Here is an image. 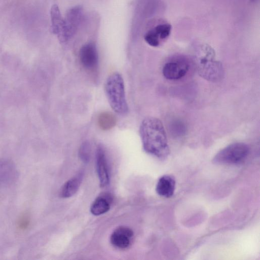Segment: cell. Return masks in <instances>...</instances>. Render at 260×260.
Wrapping results in <instances>:
<instances>
[{"label":"cell","mask_w":260,"mask_h":260,"mask_svg":"<svg viewBox=\"0 0 260 260\" xmlns=\"http://www.w3.org/2000/svg\"><path fill=\"white\" fill-rule=\"evenodd\" d=\"M140 135L144 151L158 158L164 159L170 153L166 133L161 121L147 117L140 126Z\"/></svg>","instance_id":"6da1fadb"},{"label":"cell","mask_w":260,"mask_h":260,"mask_svg":"<svg viewBox=\"0 0 260 260\" xmlns=\"http://www.w3.org/2000/svg\"><path fill=\"white\" fill-rule=\"evenodd\" d=\"M105 91L108 102L113 110L119 114H125L128 111L124 81L118 73L110 75L105 84Z\"/></svg>","instance_id":"7a4b0ae2"},{"label":"cell","mask_w":260,"mask_h":260,"mask_svg":"<svg viewBox=\"0 0 260 260\" xmlns=\"http://www.w3.org/2000/svg\"><path fill=\"white\" fill-rule=\"evenodd\" d=\"M198 59L197 70L200 76L212 82L218 81L223 76L222 64L215 60V53L209 48Z\"/></svg>","instance_id":"3957f363"},{"label":"cell","mask_w":260,"mask_h":260,"mask_svg":"<svg viewBox=\"0 0 260 260\" xmlns=\"http://www.w3.org/2000/svg\"><path fill=\"white\" fill-rule=\"evenodd\" d=\"M249 151V147L246 144L234 143L218 151L212 161L213 163L219 165L238 164L247 157Z\"/></svg>","instance_id":"277c9868"},{"label":"cell","mask_w":260,"mask_h":260,"mask_svg":"<svg viewBox=\"0 0 260 260\" xmlns=\"http://www.w3.org/2000/svg\"><path fill=\"white\" fill-rule=\"evenodd\" d=\"M83 9L77 6L69 9L66 13L64 21V42L68 41L76 32L81 23Z\"/></svg>","instance_id":"5b68a950"},{"label":"cell","mask_w":260,"mask_h":260,"mask_svg":"<svg viewBox=\"0 0 260 260\" xmlns=\"http://www.w3.org/2000/svg\"><path fill=\"white\" fill-rule=\"evenodd\" d=\"M134 239V233L131 229L125 226L117 228L111 234L110 242L115 248L124 250L129 248Z\"/></svg>","instance_id":"8992f818"},{"label":"cell","mask_w":260,"mask_h":260,"mask_svg":"<svg viewBox=\"0 0 260 260\" xmlns=\"http://www.w3.org/2000/svg\"><path fill=\"white\" fill-rule=\"evenodd\" d=\"M79 58L82 65L86 69L92 70L98 65L99 56L95 45L93 43H88L81 48Z\"/></svg>","instance_id":"52a82bcc"},{"label":"cell","mask_w":260,"mask_h":260,"mask_svg":"<svg viewBox=\"0 0 260 260\" xmlns=\"http://www.w3.org/2000/svg\"><path fill=\"white\" fill-rule=\"evenodd\" d=\"M96 168L101 187H105L110 182V174L105 152L99 146L96 153Z\"/></svg>","instance_id":"ba28073f"},{"label":"cell","mask_w":260,"mask_h":260,"mask_svg":"<svg viewBox=\"0 0 260 260\" xmlns=\"http://www.w3.org/2000/svg\"><path fill=\"white\" fill-rule=\"evenodd\" d=\"M189 66L183 61H172L166 63L162 69L164 76L169 80H178L186 74Z\"/></svg>","instance_id":"9c48e42d"},{"label":"cell","mask_w":260,"mask_h":260,"mask_svg":"<svg viewBox=\"0 0 260 260\" xmlns=\"http://www.w3.org/2000/svg\"><path fill=\"white\" fill-rule=\"evenodd\" d=\"M50 17L52 32L57 36L61 42L64 43V21L57 5H53L51 7Z\"/></svg>","instance_id":"30bf717a"},{"label":"cell","mask_w":260,"mask_h":260,"mask_svg":"<svg viewBox=\"0 0 260 260\" xmlns=\"http://www.w3.org/2000/svg\"><path fill=\"white\" fill-rule=\"evenodd\" d=\"M175 185L176 182L173 177L168 175H164L159 178L157 182L156 191L161 197L170 198L174 194Z\"/></svg>","instance_id":"8fae6325"},{"label":"cell","mask_w":260,"mask_h":260,"mask_svg":"<svg viewBox=\"0 0 260 260\" xmlns=\"http://www.w3.org/2000/svg\"><path fill=\"white\" fill-rule=\"evenodd\" d=\"M81 181L82 176L79 175L66 182L61 188L60 197L63 198H68L75 194L79 188Z\"/></svg>","instance_id":"7c38bea8"},{"label":"cell","mask_w":260,"mask_h":260,"mask_svg":"<svg viewBox=\"0 0 260 260\" xmlns=\"http://www.w3.org/2000/svg\"><path fill=\"white\" fill-rule=\"evenodd\" d=\"M110 208V201L108 197L101 196L96 198L90 207L91 213L96 216L102 215Z\"/></svg>","instance_id":"4fadbf2b"},{"label":"cell","mask_w":260,"mask_h":260,"mask_svg":"<svg viewBox=\"0 0 260 260\" xmlns=\"http://www.w3.org/2000/svg\"><path fill=\"white\" fill-rule=\"evenodd\" d=\"M98 124L101 128L107 130L115 125L116 118L114 115L110 112H103L99 116Z\"/></svg>","instance_id":"5bb4252c"},{"label":"cell","mask_w":260,"mask_h":260,"mask_svg":"<svg viewBox=\"0 0 260 260\" xmlns=\"http://www.w3.org/2000/svg\"><path fill=\"white\" fill-rule=\"evenodd\" d=\"M154 30L161 40L166 39L170 35L172 26L170 24L165 23L157 25Z\"/></svg>","instance_id":"9a60e30c"},{"label":"cell","mask_w":260,"mask_h":260,"mask_svg":"<svg viewBox=\"0 0 260 260\" xmlns=\"http://www.w3.org/2000/svg\"><path fill=\"white\" fill-rule=\"evenodd\" d=\"M144 40L148 45L152 47H157L160 43L159 38L154 29L146 33Z\"/></svg>","instance_id":"2e32d148"},{"label":"cell","mask_w":260,"mask_h":260,"mask_svg":"<svg viewBox=\"0 0 260 260\" xmlns=\"http://www.w3.org/2000/svg\"><path fill=\"white\" fill-rule=\"evenodd\" d=\"M90 147L87 142H85L81 146L79 155L84 161H87L89 157Z\"/></svg>","instance_id":"e0dca14e"}]
</instances>
